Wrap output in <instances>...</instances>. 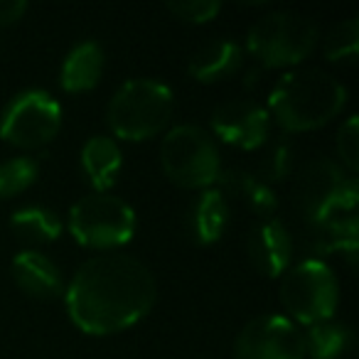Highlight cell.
<instances>
[{
	"label": "cell",
	"mask_w": 359,
	"mask_h": 359,
	"mask_svg": "<svg viewBox=\"0 0 359 359\" xmlns=\"http://www.w3.org/2000/svg\"><path fill=\"white\" fill-rule=\"evenodd\" d=\"M13 278L20 285V290L40 300H52L65 290L60 269L40 251H20L13 259Z\"/></svg>",
	"instance_id": "obj_12"
},
{
	"label": "cell",
	"mask_w": 359,
	"mask_h": 359,
	"mask_svg": "<svg viewBox=\"0 0 359 359\" xmlns=\"http://www.w3.org/2000/svg\"><path fill=\"white\" fill-rule=\"evenodd\" d=\"M175 109V96L168 84L158 79H130L118 86L109 101L106 118L116 138L148 140L163 133Z\"/></svg>",
	"instance_id": "obj_3"
},
{
	"label": "cell",
	"mask_w": 359,
	"mask_h": 359,
	"mask_svg": "<svg viewBox=\"0 0 359 359\" xmlns=\"http://www.w3.org/2000/svg\"><path fill=\"white\" fill-rule=\"evenodd\" d=\"M337 155L339 163L349 170V172H357L359 170V118L357 116H349L337 130Z\"/></svg>",
	"instance_id": "obj_23"
},
{
	"label": "cell",
	"mask_w": 359,
	"mask_h": 359,
	"mask_svg": "<svg viewBox=\"0 0 359 359\" xmlns=\"http://www.w3.org/2000/svg\"><path fill=\"white\" fill-rule=\"evenodd\" d=\"M217 182H219L217 190L226 197V202H231V200L241 202L246 210L254 212L261 219H269L276 212V207H278L273 190L266 185L259 175L249 172V170H239V168L224 170V172H219Z\"/></svg>",
	"instance_id": "obj_13"
},
{
	"label": "cell",
	"mask_w": 359,
	"mask_h": 359,
	"mask_svg": "<svg viewBox=\"0 0 359 359\" xmlns=\"http://www.w3.org/2000/svg\"><path fill=\"white\" fill-rule=\"evenodd\" d=\"M234 359H305L303 332L285 315H259L236 334Z\"/></svg>",
	"instance_id": "obj_9"
},
{
	"label": "cell",
	"mask_w": 359,
	"mask_h": 359,
	"mask_svg": "<svg viewBox=\"0 0 359 359\" xmlns=\"http://www.w3.org/2000/svg\"><path fill=\"white\" fill-rule=\"evenodd\" d=\"M27 13L25 0H0V27H11Z\"/></svg>",
	"instance_id": "obj_25"
},
{
	"label": "cell",
	"mask_w": 359,
	"mask_h": 359,
	"mask_svg": "<svg viewBox=\"0 0 359 359\" xmlns=\"http://www.w3.org/2000/svg\"><path fill=\"white\" fill-rule=\"evenodd\" d=\"M121 165H123V155L114 138L94 135L86 140L84 150H81V168L96 192H106L114 185L121 172Z\"/></svg>",
	"instance_id": "obj_15"
},
{
	"label": "cell",
	"mask_w": 359,
	"mask_h": 359,
	"mask_svg": "<svg viewBox=\"0 0 359 359\" xmlns=\"http://www.w3.org/2000/svg\"><path fill=\"white\" fill-rule=\"evenodd\" d=\"M305 342V354H310L313 359H339L347 352L352 334L344 325L325 320V323L310 325L308 332H303Z\"/></svg>",
	"instance_id": "obj_19"
},
{
	"label": "cell",
	"mask_w": 359,
	"mask_h": 359,
	"mask_svg": "<svg viewBox=\"0 0 359 359\" xmlns=\"http://www.w3.org/2000/svg\"><path fill=\"white\" fill-rule=\"evenodd\" d=\"M212 130L222 143L241 150H256L269 140L271 116L266 106H261L259 101L231 99L215 109Z\"/></svg>",
	"instance_id": "obj_10"
},
{
	"label": "cell",
	"mask_w": 359,
	"mask_h": 359,
	"mask_svg": "<svg viewBox=\"0 0 359 359\" xmlns=\"http://www.w3.org/2000/svg\"><path fill=\"white\" fill-rule=\"evenodd\" d=\"M241 47L234 40H212L190 57V74L202 84L229 79L241 67Z\"/></svg>",
	"instance_id": "obj_14"
},
{
	"label": "cell",
	"mask_w": 359,
	"mask_h": 359,
	"mask_svg": "<svg viewBox=\"0 0 359 359\" xmlns=\"http://www.w3.org/2000/svg\"><path fill=\"white\" fill-rule=\"evenodd\" d=\"M158 283L140 259L121 251L91 256L67 285V310L81 332L114 334L153 310Z\"/></svg>",
	"instance_id": "obj_1"
},
{
	"label": "cell",
	"mask_w": 359,
	"mask_h": 359,
	"mask_svg": "<svg viewBox=\"0 0 359 359\" xmlns=\"http://www.w3.org/2000/svg\"><path fill=\"white\" fill-rule=\"evenodd\" d=\"M160 165L170 182L185 190H210L222 172L219 148L205 128L175 126L160 145Z\"/></svg>",
	"instance_id": "obj_4"
},
{
	"label": "cell",
	"mask_w": 359,
	"mask_h": 359,
	"mask_svg": "<svg viewBox=\"0 0 359 359\" xmlns=\"http://www.w3.org/2000/svg\"><path fill=\"white\" fill-rule=\"evenodd\" d=\"M37 163L32 158H13L0 163V200L25 192L37 180Z\"/></svg>",
	"instance_id": "obj_20"
},
{
	"label": "cell",
	"mask_w": 359,
	"mask_h": 359,
	"mask_svg": "<svg viewBox=\"0 0 359 359\" xmlns=\"http://www.w3.org/2000/svg\"><path fill=\"white\" fill-rule=\"evenodd\" d=\"M231 205L219 190H202V195L192 205L190 224L197 244H215L222 239L229 224Z\"/></svg>",
	"instance_id": "obj_17"
},
{
	"label": "cell",
	"mask_w": 359,
	"mask_h": 359,
	"mask_svg": "<svg viewBox=\"0 0 359 359\" xmlns=\"http://www.w3.org/2000/svg\"><path fill=\"white\" fill-rule=\"evenodd\" d=\"M168 11L180 20L200 25V22H210L222 11V6L217 0H172L168 3Z\"/></svg>",
	"instance_id": "obj_24"
},
{
	"label": "cell",
	"mask_w": 359,
	"mask_h": 359,
	"mask_svg": "<svg viewBox=\"0 0 359 359\" xmlns=\"http://www.w3.org/2000/svg\"><path fill=\"white\" fill-rule=\"evenodd\" d=\"M280 305L300 325H318L332 320L339 300V285L325 261L305 259L288 269L280 278Z\"/></svg>",
	"instance_id": "obj_6"
},
{
	"label": "cell",
	"mask_w": 359,
	"mask_h": 359,
	"mask_svg": "<svg viewBox=\"0 0 359 359\" xmlns=\"http://www.w3.org/2000/svg\"><path fill=\"white\" fill-rule=\"evenodd\" d=\"M62 128V106L47 91L30 89L18 94L0 118V138L25 150L45 148Z\"/></svg>",
	"instance_id": "obj_8"
},
{
	"label": "cell",
	"mask_w": 359,
	"mask_h": 359,
	"mask_svg": "<svg viewBox=\"0 0 359 359\" xmlns=\"http://www.w3.org/2000/svg\"><path fill=\"white\" fill-rule=\"evenodd\" d=\"M325 60L330 62H347L354 60L359 52V22L354 18L342 20L339 25H334L330 30V35L325 37Z\"/></svg>",
	"instance_id": "obj_21"
},
{
	"label": "cell",
	"mask_w": 359,
	"mask_h": 359,
	"mask_svg": "<svg viewBox=\"0 0 359 359\" xmlns=\"http://www.w3.org/2000/svg\"><path fill=\"white\" fill-rule=\"evenodd\" d=\"M246 251H249L251 264L256 271L269 278L283 276L293 259V236L285 229L283 222L273 219H261L254 224L246 239Z\"/></svg>",
	"instance_id": "obj_11"
},
{
	"label": "cell",
	"mask_w": 359,
	"mask_h": 359,
	"mask_svg": "<svg viewBox=\"0 0 359 359\" xmlns=\"http://www.w3.org/2000/svg\"><path fill=\"white\" fill-rule=\"evenodd\" d=\"M347 101V89L323 69H293L283 74L269 96V116L285 130H315L330 123Z\"/></svg>",
	"instance_id": "obj_2"
},
{
	"label": "cell",
	"mask_w": 359,
	"mask_h": 359,
	"mask_svg": "<svg viewBox=\"0 0 359 359\" xmlns=\"http://www.w3.org/2000/svg\"><path fill=\"white\" fill-rule=\"evenodd\" d=\"M69 231L89 249H118L135 234V212L109 192H91L69 210Z\"/></svg>",
	"instance_id": "obj_7"
},
{
	"label": "cell",
	"mask_w": 359,
	"mask_h": 359,
	"mask_svg": "<svg viewBox=\"0 0 359 359\" xmlns=\"http://www.w3.org/2000/svg\"><path fill=\"white\" fill-rule=\"evenodd\" d=\"M290 165H293L290 145L285 143V140H276V143H271L269 148H266L256 175L269 185V182H276V180H283L285 175L290 172Z\"/></svg>",
	"instance_id": "obj_22"
},
{
	"label": "cell",
	"mask_w": 359,
	"mask_h": 359,
	"mask_svg": "<svg viewBox=\"0 0 359 359\" xmlns=\"http://www.w3.org/2000/svg\"><path fill=\"white\" fill-rule=\"evenodd\" d=\"M104 72V50L96 42H79L62 65V89L79 94L99 84Z\"/></svg>",
	"instance_id": "obj_16"
},
{
	"label": "cell",
	"mask_w": 359,
	"mask_h": 359,
	"mask_svg": "<svg viewBox=\"0 0 359 359\" xmlns=\"http://www.w3.org/2000/svg\"><path fill=\"white\" fill-rule=\"evenodd\" d=\"M11 229L25 244L42 246L57 241V236L62 234V222L52 210H45V207H25V210H18L13 215Z\"/></svg>",
	"instance_id": "obj_18"
},
{
	"label": "cell",
	"mask_w": 359,
	"mask_h": 359,
	"mask_svg": "<svg viewBox=\"0 0 359 359\" xmlns=\"http://www.w3.org/2000/svg\"><path fill=\"white\" fill-rule=\"evenodd\" d=\"M318 42V25L298 13L278 11L269 13L251 25L246 35V47L261 62V67L280 69V67L300 65Z\"/></svg>",
	"instance_id": "obj_5"
}]
</instances>
